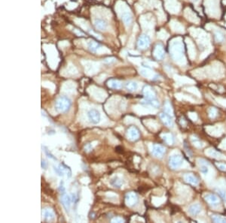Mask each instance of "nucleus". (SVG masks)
<instances>
[{
    "instance_id": "obj_1",
    "label": "nucleus",
    "mask_w": 226,
    "mask_h": 223,
    "mask_svg": "<svg viewBox=\"0 0 226 223\" xmlns=\"http://www.w3.org/2000/svg\"><path fill=\"white\" fill-rule=\"evenodd\" d=\"M169 52L173 61L180 66L186 65V57L184 53V46L181 38L172 39L169 46Z\"/></svg>"
},
{
    "instance_id": "obj_2",
    "label": "nucleus",
    "mask_w": 226,
    "mask_h": 223,
    "mask_svg": "<svg viewBox=\"0 0 226 223\" xmlns=\"http://www.w3.org/2000/svg\"><path fill=\"white\" fill-rule=\"evenodd\" d=\"M191 35L197 40L199 46L207 48V50H210V39L208 34L206 32L200 29L192 27L189 29Z\"/></svg>"
},
{
    "instance_id": "obj_3",
    "label": "nucleus",
    "mask_w": 226,
    "mask_h": 223,
    "mask_svg": "<svg viewBox=\"0 0 226 223\" xmlns=\"http://www.w3.org/2000/svg\"><path fill=\"white\" fill-rule=\"evenodd\" d=\"M206 13L213 18L220 17L219 0H205L204 1Z\"/></svg>"
},
{
    "instance_id": "obj_4",
    "label": "nucleus",
    "mask_w": 226,
    "mask_h": 223,
    "mask_svg": "<svg viewBox=\"0 0 226 223\" xmlns=\"http://www.w3.org/2000/svg\"><path fill=\"white\" fill-rule=\"evenodd\" d=\"M206 76H210L213 78H221L224 76L225 70L223 66L219 62H216L211 66L204 69Z\"/></svg>"
},
{
    "instance_id": "obj_5",
    "label": "nucleus",
    "mask_w": 226,
    "mask_h": 223,
    "mask_svg": "<svg viewBox=\"0 0 226 223\" xmlns=\"http://www.w3.org/2000/svg\"><path fill=\"white\" fill-rule=\"evenodd\" d=\"M72 102L69 98L66 96H60L55 102V108L58 112L66 113L70 110Z\"/></svg>"
},
{
    "instance_id": "obj_6",
    "label": "nucleus",
    "mask_w": 226,
    "mask_h": 223,
    "mask_svg": "<svg viewBox=\"0 0 226 223\" xmlns=\"http://www.w3.org/2000/svg\"><path fill=\"white\" fill-rule=\"evenodd\" d=\"M183 159L180 154H173L169 158V165L173 169H178L183 165Z\"/></svg>"
},
{
    "instance_id": "obj_7",
    "label": "nucleus",
    "mask_w": 226,
    "mask_h": 223,
    "mask_svg": "<svg viewBox=\"0 0 226 223\" xmlns=\"http://www.w3.org/2000/svg\"><path fill=\"white\" fill-rule=\"evenodd\" d=\"M165 8L171 14H177L180 11V4L177 0H165Z\"/></svg>"
},
{
    "instance_id": "obj_8",
    "label": "nucleus",
    "mask_w": 226,
    "mask_h": 223,
    "mask_svg": "<svg viewBox=\"0 0 226 223\" xmlns=\"http://www.w3.org/2000/svg\"><path fill=\"white\" fill-rule=\"evenodd\" d=\"M54 169L59 176H63L64 174H66L68 177H70L72 176L71 169L64 164H60L57 167L54 166Z\"/></svg>"
},
{
    "instance_id": "obj_9",
    "label": "nucleus",
    "mask_w": 226,
    "mask_h": 223,
    "mask_svg": "<svg viewBox=\"0 0 226 223\" xmlns=\"http://www.w3.org/2000/svg\"><path fill=\"white\" fill-rule=\"evenodd\" d=\"M87 117L88 120L92 124H98L100 122V119H101V115L100 113L96 109H90L87 112Z\"/></svg>"
},
{
    "instance_id": "obj_10",
    "label": "nucleus",
    "mask_w": 226,
    "mask_h": 223,
    "mask_svg": "<svg viewBox=\"0 0 226 223\" xmlns=\"http://www.w3.org/2000/svg\"><path fill=\"white\" fill-rule=\"evenodd\" d=\"M150 38L147 35H142L139 37L137 41V47L140 50H145L150 45Z\"/></svg>"
},
{
    "instance_id": "obj_11",
    "label": "nucleus",
    "mask_w": 226,
    "mask_h": 223,
    "mask_svg": "<svg viewBox=\"0 0 226 223\" xmlns=\"http://www.w3.org/2000/svg\"><path fill=\"white\" fill-rule=\"evenodd\" d=\"M142 93H143V96L145 98L146 101H155L156 100V94H155V91L152 90V88L149 86H145L142 90Z\"/></svg>"
},
{
    "instance_id": "obj_12",
    "label": "nucleus",
    "mask_w": 226,
    "mask_h": 223,
    "mask_svg": "<svg viewBox=\"0 0 226 223\" xmlns=\"http://www.w3.org/2000/svg\"><path fill=\"white\" fill-rule=\"evenodd\" d=\"M184 15L186 19L190 22L194 23H200V18L190 8H186L184 10Z\"/></svg>"
},
{
    "instance_id": "obj_13",
    "label": "nucleus",
    "mask_w": 226,
    "mask_h": 223,
    "mask_svg": "<svg viewBox=\"0 0 226 223\" xmlns=\"http://www.w3.org/2000/svg\"><path fill=\"white\" fill-rule=\"evenodd\" d=\"M138 202V197L135 192H131L127 193L125 195V203L127 206L131 207H134V205L137 204Z\"/></svg>"
},
{
    "instance_id": "obj_14",
    "label": "nucleus",
    "mask_w": 226,
    "mask_h": 223,
    "mask_svg": "<svg viewBox=\"0 0 226 223\" xmlns=\"http://www.w3.org/2000/svg\"><path fill=\"white\" fill-rule=\"evenodd\" d=\"M127 136L128 138L131 141H135L139 138V131L136 126H131L128 128L127 132Z\"/></svg>"
},
{
    "instance_id": "obj_15",
    "label": "nucleus",
    "mask_w": 226,
    "mask_h": 223,
    "mask_svg": "<svg viewBox=\"0 0 226 223\" xmlns=\"http://www.w3.org/2000/svg\"><path fill=\"white\" fill-rule=\"evenodd\" d=\"M61 194V203L63 204V207H64L65 210L69 212L70 210V207H71V204H72V197H70L68 194H66V191L63 192H60Z\"/></svg>"
},
{
    "instance_id": "obj_16",
    "label": "nucleus",
    "mask_w": 226,
    "mask_h": 223,
    "mask_svg": "<svg viewBox=\"0 0 226 223\" xmlns=\"http://www.w3.org/2000/svg\"><path fill=\"white\" fill-rule=\"evenodd\" d=\"M153 56L157 60H162L165 56V51L161 44H158L153 50Z\"/></svg>"
},
{
    "instance_id": "obj_17",
    "label": "nucleus",
    "mask_w": 226,
    "mask_h": 223,
    "mask_svg": "<svg viewBox=\"0 0 226 223\" xmlns=\"http://www.w3.org/2000/svg\"><path fill=\"white\" fill-rule=\"evenodd\" d=\"M186 45H187L188 53H189V58H190L192 60H194L196 57V50L194 43H193V42H192L189 38H186Z\"/></svg>"
},
{
    "instance_id": "obj_18",
    "label": "nucleus",
    "mask_w": 226,
    "mask_h": 223,
    "mask_svg": "<svg viewBox=\"0 0 226 223\" xmlns=\"http://www.w3.org/2000/svg\"><path fill=\"white\" fill-rule=\"evenodd\" d=\"M170 27L173 32H177V33H184L185 28L180 23L176 20H171L170 22Z\"/></svg>"
},
{
    "instance_id": "obj_19",
    "label": "nucleus",
    "mask_w": 226,
    "mask_h": 223,
    "mask_svg": "<svg viewBox=\"0 0 226 223\" xmlns=\"http://www.w3.org/2000/svg\"><path fill=\"white\" fill-rule=\"evenodd\" d=\"M42 216L45 221L51 222L55 219V214L53 210L50 208H45L42 210Z\"/></svg>"
},
{
    "instance_id": "obj_20",
    "label": "nucleus",
    "mask_w": 226,
    "mask_h": 223,
    "mask_svg": "<svg viewBox=\"0 0 226 223\" xmlns=\"http://www.w3.org/2000/svg\"><path fill=\"white\" fill-rule=\"evenodd\" d=\"M121 19H122L123 22L125 24L126 26H130L132 23L133 21V17L132 15L130 12V11L126 10V11H124L121 13Z\"/></svg>"
},
{
    "instance_id": "obj_21",
    "label": "nucleus",
    "mask_w": 226,
    "mask_h": 223,
    "mask_svg": "<svg viewBox=\"0 0 226 223\" xmlns=\"http://www.w3.org/2000/svg\"><path fill=\"white\" fill-rule=\"evenodd\" d=\"M205 200L209 204L212 206H216L219 204V197L215 194H207L205 196Z\"/></svg>"
},
{
    "instance_id": "obj_22",
    "label": "nucleus",
    "mask_w": 226,
    "mask_h": 223,
    "mask_svg": "<svg viewBox=\"0 0 226 223\" xmlns=\"http://www.w3.org/2000/svg\"><path fill=\"white\" fill-rule=\"evenodd\" d=\"M199 165H200V170L201 173L205 176H207L210 173V166L209 165L208 162L203 160V159H199L198 160Z\"/></svg>"
},
{
    "instance_id": "obj_23",
    "label": "nucleus",
    "mask_w": 226,
    "mask_h": 223,
    "mask_svg": "<svg viewBox=\"0 0 226 223\" xmlns=\"http://www.w3.org/2000/svg\"><path fill=\"white\" fill-rule=\"evenodd\" d=\"M152 152L156 157H162L165 153V148L160 144H154Z\"/></svg>"
},
{
    "instance_id": "obj_24",
    "label": "nucleus",
    "mask_w": 226,
    "mask_h": 223,
    "mask_svg": "<svg viewBox=\"0 0 226 223\" xmlns=\"http://www.w3.org/2000/svg\"><path fill=\"white\" fill-rule=\"evenodd\" d=\"M139 73L142 76L148 79H150V80H152V79L155 78L157 77L156 74L153 71H152L149 69H147V68H140L139 69Z\"/></svg>"
},
{
    "instance_id": "obj_25",
    "label": "nucleus",
    "mask_w": 226,
    "mask_h": 223,
    "mask_svg": "<svg viewBox=\"0 0 226 223\" xmlns=\"http://www.w3.org/2000/svg\"><path fill=\"white\" fill-rule=\"evenodd\" d=\"M206 154L207 156H210V157H213L214 159H226V157L222 155L221 152H218L216 149H213V148H210V149H207L206 151Z\"/></svg>"
},
{
    "instance_id": "obj_26",
    "label": "nucleus",
    "mask_w": 226,
    "mask_h": 223,
    "mask_svg": "<svg viewBox=\"0 0 226 223\" xmlns=\"http://www.w3.org/2000/svg\"><path fill=\"white\" fill-rule=\"evenodd\" d=\"M160 118L165 125H167V127H170V128L173 127L174 124H173V121L172 120V119L170 118V116L167 114L166 113H161Z\"/></svg>"
},
{
    "instance_id": "obj_27",
    "label": "nucleus",
    "mask_w": 226,
    "mask_h": 223,
    "mask_svg": "<svg viewBox=\"0 0 226 223\" xmlns=\"http://www.w3.org/2000/svg\"><path fill=\"white\" fill-rule=\"evenodd\" d=\"M107 86L113 90H120L122 87V83L116 79H109L106 83Z\"/></svg>"
},
{
    "instance_id": "obj_28",
    "label": "nucleus",
    "mask_w": 226,
    "mask_h": 223,
    "mask_svg": "<svg viewBox=\"0 0 226 223\" xmlns=\"http://www.w3.org/2000/svg\"><path fill=\"white\" fill-rule=\"evenodd\" d=\"M94 26L97 29L100 31H105L106 30L107 27H108V24L104 20L102 19H97L94 20Z\"/></svg>"
},
{
    "instance_id": "obj_29",
    "label": "nucleus",
    "mask_w": 226,
    "mask_h": 223,
    "mask_svg": "<svg viewBox=\"0 0 226 223\" xmlns=\"http://www.w3.org/2000/svg\"><path fill=\"white\" fill-rule=\"evenodd\" d=\"M184 180L189 184L193 185V186H197L199 183V180L197 177L193 175L192 173H186L184 175Z\"/></svg>"
},
{
    "instance_id": "obj_30",
    "label": "nucleus",
    "mask_w": 226,
    "mask_h": 223,
    "mask_svg": "<svg viewBox=\"0 0 226 223\" xmlns=\"http://www.w3.org/2000/svg\"><path fill=\"white\" fill-rule=\"evenodd\" d=\"M201 211V207L198 203L193 204L189 207V213L192 216H196L199 214Z\"/></svg>"
},
{
    "instance_id": "obj_31",
    "label": "nucleus",
    "mask_w": 226,
    "mask_h": 223,
    "mask_svg": "<svg viewBox=\"0 0 226 223\" xmlns=\"http://www.w3.org/2000/svg\"><path fill=\"white\" fill-rule=\"evenodd\" d=\"M175 80L181 84H194V81L192 80L191 78H189L187 77H184V76H179V75H175Z\"/></svg>"
},
{
    "instance_id": "obj_32",
    "label": "nucleus",
    "mask_w": 226,
    "mask_h": 223,
    "mask_svg": "<svg viewBox=\"0 0 226 223\" xmlns=\"http://www.w3.org/2000/svg\"><path fill=\"white\" fill-rule=\"evenodd\" d=\"M87 47H88V49L90 51L93 52V53H96V52H97V50L100 49V47L101 46H100V44L98 42H95V41L90 40V42H88V44H87Z\"/></svg>"
},
{
    "instance_id": "obj_33",
    "label": "nucleus",
    "mask_w": 226,
    "mask_h": 223,
    "mask_svg": "<svg viewBox=\"0 0 226 223\" xmlns=\"http://www.w3.org/2000/svg\"><path fill=\"white\" fill-rule=\"evenodd\" d=\"M141 23H142V27L146 28V29H151L153 26V24H152V23L151 20H149V18H148V16L147 15H145V16L141 17Z\"/></svg>"
},
{
    "instance_id": "obj_34",
    "label": "nucleus",
    "mask_w": 226,
    "mask_h": 223,
    "mask_svg": "<svg viewBox=\"0 0 226 223\" xmlns=\"http://www.w3.org/2000/svg\"><path fill=\"white\" fill-rule=\"evenodd\" d=\"M110 184L115 188H121L122 185L124 184V181L122 179H121L118 177H113L111 180H110Z\"/></svg>"
},
{
    "instance_id": "obj_35",
    "label": "nucleus",
    "mask_w": 226,
    "mask_h": 223,
    "mask_svg": "<svg viewBox=\"0 0 226 223\" xmlns=\"http://www.w3.org/2000/svg\"><path fill=\"white\" fill-rule=\"evenodd\" d=\"M125 87L129 91H136L138 89V84L136 82L129 81L125 84Z\"/></svg>"
},
{
    "instance_id": "obj_36",
    "label": "nucleus",
    "mask_w": 226,
    "mask_h": 223,
    "mask_svg": "<svg viewBox=\"0 0 226 223\" xmlns=\"http://www.w3.org/2000/svg\"><path fill=\"white\" fill-rule=\"evenodd\" d=\"M164 112L169 116H171V117L173 116V108H172L171 104L168 101H167L164 104Z\"/></svg>"
},
{
    "instance_id": "obj_37",
    "label": "nucleus",
    "mask_w": 226,
    "mask_h": 223,
    "mask_svg": "<svg viewBox=\"0 0 226 223\" xmlns=\"http://www.w3.org/2000/svg\"><path fill=\"white\" fill-rule=\"evenodd\" d=\"M163 140L166 142L167 144L172 145L174 142V140H173V137L171 134H164L163 135Z\"/></svg>"
},
{
    "instance_id": "obj_38",
    "label": "nucleus",
    "mask_w": 226,
    "mask_h": 223,
    "mask_svg": "<svg viewBox=\"0 0 226 223\" xmlns=\"http://www.w3.org/2000/svg\"><path fill=\"white\" fill-rule=\"evenodd\" d=\"M191 140H192V144H194V146H195L196 147H197V148L203 147V144L201 143V141H200L198 138H197L196 137L192 136V138H191Z\"/></svg>"
},
{
    "instance_id": "obj_39",
    "label": "nucleus",
    "mask_w": 226,
    "mask_h": 223,
    "mask_svg": "<svg viewBox=\"0 0 226 223\" xmlns=\"http://www.w3.org/2000/svg\"><path fill=\"white\" fill-rule=\"evenodd\" d=\"M215 39L217 42H222L224 41V36L222 33L219 31H216L215 32Z\"/></svg>"
},
{
    "instance_id": "obj_40",
    "label": "nucleus",
    "mask_w": 226,
    "mask_h": 223,
    "mask_svg": "<svg viewBox=\"0 0 226 223\" xmlns=\"http://www.w3.org/2000/svg\"><path fill=\"white\" fill-rule=\"evenodd\" d=\"M212 219L215 222H226L225 217L220 216H213Z\"/></svg>"
},
{
    "instance_id": "obj_41",
    "label": "nucleus",
    "mask_w": 226,
    "mask_h": 223,
    "mask_svg": "<svg viewBox=\"0 0 226 223\" xmlns=\"http://www.w3.org/2000/svg\"><path fill=\"white\" fill-rule=\"evenodd\" d=\"M169 37V35H168L167 32L164 30H161L160 32L158 33V38L161 39H167Z\"/></svg>"
},
{
    "instance_id": "obj_42",
    "label": "nucleus",
    "mask_w": 226,
    "mask_h": 223,
    "mask_svg": "<svg viewBox=\"0 0 226 223\" xmlns=\"http://www.w3.org/2000/svg\"><path fill=\"white\" fill-rule=\"evenodd\" d=\"M208 114H209V116H210V118H215V117H216L217 115V110L216 108H210V109H209V111H208Z\"/></svg>"
},
{
    "instance_id": "obj_43",
    "label": "nucleus",
    "mask_w": 226,
    "mask_h": 223,
    "mask_svg": "<svg viewBox=\"0 0 226 223\" xmlns=\"http://www.w3.org/2000/svg\"><path fill=\"white\" fill-rule=\"evenodd\" d=\"M187 90H188V91L191 92V93H192L193 94H194V95H197V96H200V93H199V91L197 90V89L195 88V87H189Z\"/></svg>"
},
{
    "instance_id": "obj_44",
    "label": "nucleus",
    "mask_w": 226,
    "mask_h": 223,
    "mask_svg": "<svg viewBox=\"0 0 226 223\" xmlns=\"http://www.w3.org/2000/svg\"><path fill=\"white\" fill-rule=\"evenodd\" d=\"M116 61V59L114 57H109V58H106L105 60H103V62L105 63H107V64H109V63H115Z\"/></svg>"
},
{
    "instance_id": "obj_45",
    "label": "nucleus",
    "mask_w": 226,
    "mask_h": 223,
    "mask_svg": "<svg viewBox=\"0 0 226 223\" xmlns=\"http://www.w3.org/2000/svg\"><path fill=\"white\" fill-rule=\"evenodd\" d=\"M216 165L217 166L219 170L221 171H226V164L224 163H216Z\"/></svg>"
},
{
    "instance_id": "obj_46",
    "label": "nucleus",
    "mask_w": 226,
    "mask_h": 223,
    "mask_svg": "<svg viewBox=\"0 0 226 223\" xmlns=\"http://www.w3.org/2000/svg\"><path fill=\"white\" fill-rule=\"evenodd\" d=\"M112 222H124V219H122L121 217H114V218L112 219Z\"/></svg>"
},
{
    "instance_id": "obj_47",
    "label": "nucleus",
    "mask_w": 226,
    "mask_h": 223,
    "mask_svg": "<svg viewBox=\"0 0 226 223\" xmlns=\"http://www.w3.org/2000/svg\"><path fill=\"white\" fill-rule=\"evenodd\" d=\"M189 117H190V119H192L193 121L197 120V116L195 113H189Z\"/></svg>"
},
{
    "instance_id": "obj_48",
    "label": "nucleus",
    "mask_w": 226,
    "mask_h": 223,
    "mask_svg": "<svg viewBox=\"0 0 226 223\" xmlns=\"http://www.w3.org/2000/svg\"><path fill=\"white\" fill-rule=\"evenodd\" d=\"M45 154L47 155V156H48L49 158H51V159H54V160H56V158H55L54 156L53 155H52L51 153V152H48V149H47V148H45Z\"/></svg>"
},
{
    "instance_id": "obj_49",
    "label": "nucleus",
    "mask_w": 226,
    "mask_h": 223,
    "mask_svg": "<svg viewBox=\"0 0 226 223\" xmlns=\"http://www.w3.org/2000/svg\"><path fill=\"white\" fill-rule=\"evenodd\" d=\"M210 50H205L203 53H202V54L200 55V60H203V59H204L205 57H207V56H208L209 53H210Z\"/></svg>"
},
{
    "instance_id": "obj_50",
    "label": "nucleus",
    "mask_w": 226,
    "mask_h": 223,
    "mask_svg": "<svg viewBox=\"0 0 226 223\" xmlns=\"http://www.w3.org/2000/svg\"><path fill=\"white\" fill-rule=\"evenodd\" d=\"M219 193L220 195L223 197L224 199H226V192L222 189H218Z\"/></svg>"
},
{
    "instance_id": "obj_51",
    "label": "nucleus",
    "mask_w": 226,
    "mask_h": 223,
    "mask_svg": "<svg viewBox=\"0 0 226 223\" xmlns=\"http://www.w3.org/2000/svg\"><path fill=\"white\" fill-rule=\"evenodd\" d=\"M48 167V164L47 162H45V160H42V168H45L46 169Z\"/></svg>"
},
{
    "instance_id": "obj_52",
    "label": "nucleus",
    "mask_w": 226,
    "mask_h": 223,
    "mask_svg": "<svg viewBox=\"0 0 226 223\" xmlns=\"http://www.w3.org/2000/svg\"><path fill=\"white\" fill-rule=\"evenodd\" d=\"M191 1H192V2H193V3H194V4L197 5V4H198L199 2H200V0H191Z\"/></svg>"
}]
</instances>
